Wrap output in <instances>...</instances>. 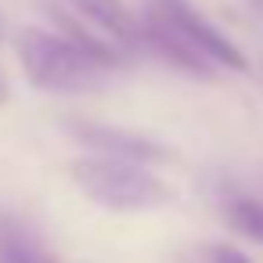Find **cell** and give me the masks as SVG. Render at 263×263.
<instances>
[{"instance_id":"obj_11","label":"cell","mask_w":263,"mask_h":263,"mask_svg":"<svg viewBox=\"0 0 263 263\" xmlns=\"http://www.w3.org/2000/svg\"><path fill=\"white\" fill-rule=\"evenodd\" d=\"M11 98V87H8V80H4V72H0V105H4Z\"/></svg>"},{"instance_id":"obj_8","label":"cell","mask_w":263,"mask_h":263,"mask_svg":"<svg viewBox=\"0 0 263 263\" xmlns=\"http://www.w3.org/2000/svg\"><path fill=\"white\" fill-rule=\"evenodd\" d=\"M0 263H54L36 241H29L22 231L4 227L0 231Z\"/></svg>"},{"instance_id":"obj_9","label":"cell","mask_w":263,"mask_h":263,"mask_svg":"<svg viewBox=\"0 0 263 263\" xmlns=\"http://www.w3.org/2000/svg\"><path fill=\"white\" fill-rule=\"evenodd\" d=\"M227 223L238 234H245V238L263 245V202L259 198H234L227 205Z\"/></svg>"},{"instance_id":"obj_5","label":"cell","mask_w":263,"mask_h":263,"mask_svg":"<svg viewBox=\"0 0 263 263\" xmlns=\"http://www.w3.org/2000/svg\"><path fill=\"white\" fill-rule=\"evenodd\" d=\"M141 47L155 51L162 62H170L173 69H180V72H187V76H202V80L213 76V62H209L187 36H180L162 15H155L152 8H148V15H144V22H141Z\"/></svg>"},{"instance_id":"obj_2","label":"cell","mask_w":263,"mask_h":263,"mask_svg":"<svg viewBox=\"0 0 263 263\" xmlns=\"http://www.w3.org/2000/svg\"><path fill=\"white\" fill-rule=\"evenodd\" d=\"M15 54L26 80L36 90H87L108 72L101 62H94L87 51L65 40L58 29L51 33L40 26H26L15 36Z\"/></svg>"},{"instance_id":"obj_4","label":"cell","mask_w":263,"mask_h":263,"mask_svg":"<svg viewBox=\"0 0 263 263\" xmlns=\"http://www.w3.org/2000/svg\"><path fill=\"white\" fill-rule=\"evenodd\" d=\"M65 130L90 152L98 155H108V159H126V162H141V166H155V162H170L173 152L152 137H141V134H130V130H119V126H101V123H65Z\"/></svg>"},{"instance_id":"obj_7","label":"cell","mask_w":263,"mask_h":263,"mask_svg":"<svg viewBox=\"0 0 263 263\" xmlns=\"http://www.w3.org/2000/svg\"><path fill=\"white\" fill-rule=\"evenodd\" d=\"M72 11H80L90 26H98L105 36H112L123 51L141 47V22L123 0H65Z\"/></svg>"},{"instance_id":"obj_3","label":"cell","mask_w":263,"mask_h":263,"mask_svg":"<svg viewBox=\"0 0 263 263\" xmlns=\"http://www.w3.org/2000/svg\"><path fill=\"white\" fill-rule=\"evenodd\" d=\"M152 11L162 15L180 36H187L213 65L231 69V72H245V69H249V58H245L209 18H202V15L187 4V0H152Z\"/></svg>"},{"instance_id":"obj_6","label":"cell","mask_w":263,"mask_h":263,"mask_svg":"<svg viewBox=\"0 0 263 263\" xmlns=\"http://www.w3.org/2000/svg\"><path fill=\"white\" fill-rule=\"evenodd\" d=\"M47 15H51V22H54V29L65 36V40H72L80 51H87L94 62H101L105 69H119L123 62H126V51L112 40V36H105L98 26H90L80 11H72L69 4H47Z\"/></svg>"},{"instance_id":"obj_12","label":"cell","mask_w":263,"mask_h":263,"mask_svg":"<svg viewBox=\"0 0 263 263\" xmlns=\"http://www.w3.org/2000/svg\"><path fill=\"white\" fill-rule=\"evenodd\" d=\"M252 4H256V8H259V11H263V0H252Z\"/></svg>"},{"instance_id":"obj_13","label":"cell","mask_w":263,"mask_h":263,"mask_svg":"<svg viewBox=\"0 0 263 263\" xmlns=\"http://www.w3.org/2000/svg\"><path fill=\"white\" fill-rule=\"evenodd\" d=\"M0 36H4V18H0Z\"/></svg>"},{"instance_id":"obj_1","label":"cell","mask_w":263,"mask_h":263,"mask_svg":"<svg viewBox=\"0 0 263 263\" xmlns=\"http://www.w3.org/2000/svg\"><path fill=\"white\" fill-rule=\"evenodd\" d=\"M69 177L83 191V198L112 213H144L173 198L170 184H162L148 166L126 159H108V155L76 159L69 166Z\"/></svg>"},{"instance_id":"obj_10","label":"cell","mask_w":263,"mask_h":263,"mask_svg":"<svg viewBox=\"0 0 263 263\" xmlns=\"http://www.w3.org/2000/svg\"><path fill=\"white\" fill-rule=\"evenodd\" d=\"M209 263H252L241 249H234V245H213L209 249Z\"/></svg>"}]
</instances>
